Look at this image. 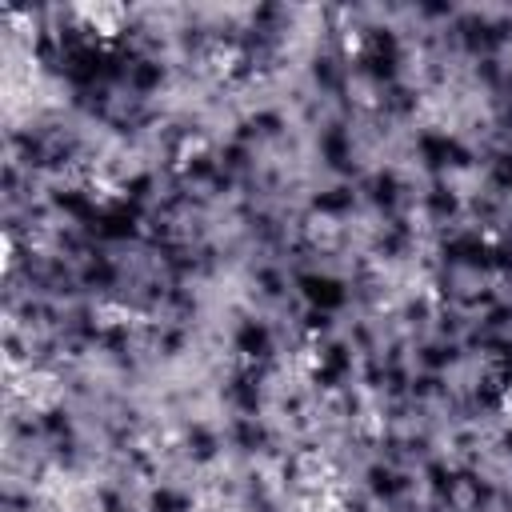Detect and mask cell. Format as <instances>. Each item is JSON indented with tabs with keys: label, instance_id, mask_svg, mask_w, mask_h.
Here are the masks:
<instances>
[{
	"label": "cell",
	"instance_id": "1",
	"mask_svg": "<svg viewBox=\"0 0 512 512\" xmlns=\"http://www.w3.org/2000/svg\"><path fill=\"white\" fill-rule=\"evenodd\" d=\"M68 16L76 20V32L92 36V40H120L132 24V12L124 4H76L68 8Z\"/></svg>",
	"mask_w": 512,
	"mask_h": 512
}]
</instances>
